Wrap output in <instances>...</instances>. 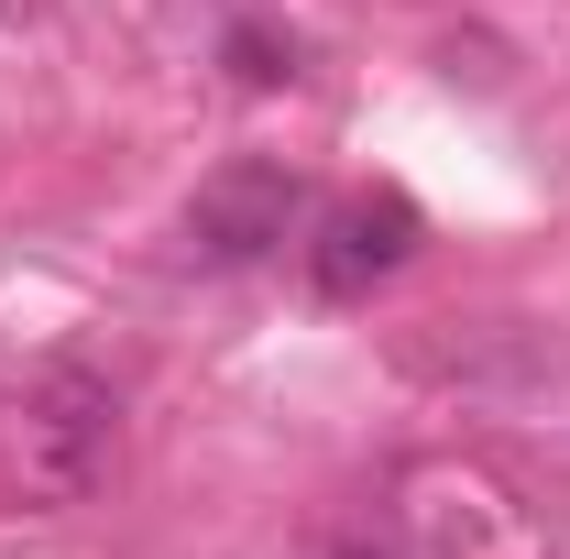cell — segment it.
I'll use <instances>...</instances> for the list:
<instances>
[{"label":"cell","instance_id":"obj_4","mask_svg":"<svg viewBox=\"0 0 570 559\" xmlns=\"http://www.w3.org/2000/svg\"><path fill=\"white\" fill-rule=\"evenodd\" d=\"M296 56H307V45H296V33H275V22H230V33H219V67L242 77V88H285V77H296Z\"/></svg>","mask_w":570,"mask_h":559},{"label":"cell","instance_id":"obj_5","mask_svg":"<svg viewBox=\"0 0 570 559\" xmlns=\"http://www.w3.org/2000/svg\"><path fill=\"white\" fill-rule=\"evenodd\" d=\"M330 559H406V549H395V538H341Z\"/></svg>","mask_w":570,"mask_h":559},{"label":"cell","instance_id":"obj_1","mask_svg":"<svg viewBox=\"0 0 570 559\" xmlns=\"http://www.w3.org/2000/svg\"><path fill=\"white\" fill-rule=\"evenodd\" d=\"M110 428H121V395L88 362H56L11 406V493L22 504H77V493L110 472Z\"/></svg>","mask_w":570,"mask_h":559},{"label":"cell","instance_id":"obj_3","mask_svg":"<svg viewBox=\"0 0 570 559\" xmlns=\"http://www.w3.org/2000/svg\"><path fill=\"white\" fill-rule=\"evenodd\" d=\"M417 242H428V219H417L406 187H362V198H341V209L307 231V285L318 296H373Z\"/></svg>","mask_w":570,"mask_h":559},{"label":"cell","instance_id":"obj_2","mask_svg":"<svg viewBox=\"0 0 570 559\" xmlns=\"http://www.w3.org/2000/svg\"><path fill=\"white\" fill-rule=\"evenodd\" d=\"M296 219H307V176L275 165V154H242V165L198 176V198H187V253H198V264H264V253L296 242Z\"/></svg>","mask_w":570,"mask_h":559}]
</instances>
